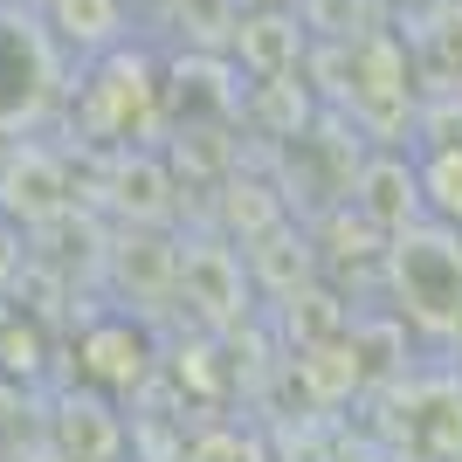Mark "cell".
Returning a JSON list of instances; mask_svg holds the SVG:
<instances>
[{
	"label": "cell",
	"mask_w": 462,
	"mask_h": 462,
	"mask_svg": "<svg viewBox=\"0 0 462 462\" xmlns=\"http://www.w3.org/2000/svg\"><path fill=\"white\" fill-rule=\"evenodd\" d=\"M83 77L69 90V117L83 125L90 145L117 152V145H132V138H152L166 125V69H159L138 42H117L104 56L77 62Z\"/></svg>",
	"instance_id": "6da1fadb"
},
{
	"label": "cell",
	"mask_w": 462,
	"mask_h": 462,
	"mask_svg": "<svg viewBox=\"0 0 462 462\" xmlns=\"http://www.w3.org/2000/svg\"><path fill=\"white\" fill-rule=\"evenodd\" d=\"M386 276L401 318L421 338H462V228L421 214L386 242Z\"/></svg>",
	"instance_id": "7a4b0ae2"
},
{
	"label": "cell",
	"mask_w": 462,
	"mask_h": 462,
	"mask_svg": "<svg viewBox=\"0 0 462 462\" xmlns=\"http://www.w3.org/2000/svg\"><path fill=\"white\" fill-rule=\"evenodd\" d=\"M338 56H346V111L359 132H373L380 145H393L401 132H414V111H421V97H414V69H407V42L386 35V28H366V35H346L338 42Z\"/></svg>",
	"instance_id": "3957f363"
},
{
	"label": "cell",
	"mask_w": 462,
	"mask_h": 462,
	"mask_svg": "<svg viewBox=\"0 0 462 462\" xmlns=\"http://www.w3.org/2000/svg\"><path fill=\"white\" fill-rule=\"evenodd\" d=\"M62 97V42L28 21L21 7H0V138L35 132Z\"/></svg>",
	"instance_id": "277c9868"
},
{
	"label": "cell",
	"mask_w": 462,
	"mask_h": 462,
	"mask_svg": "<svg viewBox=\"0 0 462 462\" xmlns=\"http://www.w3.org/2000/svg\"><path fill=\"white\" fill-rule=\"evenodd\" d=\"M152 373H159V346L132 310H104V318H90L77 331V380L83 386L125 401V393H145Z\"/></svg>",
	"instance_id": "5b68a950"
},
{
	"label": "cell",
	"mask_w": 462,
	"mask_h": 462,
	"mask_svg": "<svg viewBox=\"0 0 462 462\" xmlns=\"http://www.w3.org/2000/svg\"><path fill=\"white\" fill-rule=\"evenodd\" d=\"M249 263L235 242L221 235H193L180 242V304H193V318L208 331H235L249 325Z\"/></svg>",
	"instance_id": "8992f818"
},
{
	"label": "cell",
	"mask_w": 462,
	"mask_h": 462,
	"mask_svg": "<svg viewBox=\"0 0 462 462\" xmlns=\"http://www.w3.org/2000/svg\"><path fill=\"white\" fill-rule=\"evenodd\" d=\"M310 56V21L304 7H242L228 28V62L242 69L249 83H276V77H297Z\"/></svg>",
	"instance_id": "52a82bcc"
},
{
	"label": "cell",
	"mask_w": 462,
	"mask_h": 462,
	"mask_svg": "<svg viewBox=\"0 0 462 462\" xmlns=\"http://www.w3.org/2000/svg\"><path fill=\"white\" fill-rule=\"evenodd\" d=\"M352 208H359L373 228L393 242L401 228H414V221L428 214V200H421V166H414L407 152H393V145L366 152V159H359V173H352Z\"/></svg>",
	"instance_id": "ba28073f"
},
{
	"label": "cell",
	"mask_w": 462,
	"mask_h": 462,
	"mask_svg": "<svg viewBox=\"0 0 462 462\" xmlns=\"http://www.w3.org/2000/svg\"><path fill=\"white\" fill-rule=\"evenodd\" d=\"M173 193H180V173L166 166V152H152V145H117L111 166H104V200H111L132 228L173 221Z\"/></svg>",
	"instance_id": "9c48e42d"
},
{
	"label": "cell",
	"mask_w": 462,
	"mask_h": 462,
	"mask_svg": "<svg viewBox=\"0 0 462 462\" xmlns=\"http://www.w3.org/2000/svg\"><path fill=\"white\" fill-rule=\"evenodd\" d=\"M49 435H56V456L62 462H117L125 456V414L111 407V393H62L56 414H49Z\"/></svg>",
	"instance_id": "30bf717a"
},
{
	"label": "cell",
	"mask_w": 462,
	"mask_h": 462,
	"mask_svg": "<svg viewBox=\"0 0 462 462\" xmlns=\"http://www.w3.org/2000/svg\"><path fill=\"white\" fill-rule=\"evenodd\" d=\"M69 173H62L56 152H42V145H28L21 138L14 152H7V166H0V208L14 214V221H56V214H69Z\"/></svg>",
	"instance_id": "8fae6325"
},
{
	"label": "cell",
	"mask_w": 462,
	"mask_h": 462,
	"mask_svg": "<svg viewBox=\"0 0 462 462\" xmlns=\"http://www.w3.org/2000/svg\"><path fill=\"white\" fill-rule=\"evenodd\" d=\"M42 28L62 42V56H104L117 42H132V14H125V0H42Z\"/></svg>",
	"instance_id": "7c38bea8"
},
{
	"label": "cell",
	"mask_w": 462,
	"mask_h": 462,
	"mask_svg": "<svg viewBox=\"0 0 462 462\" xmlns=\"http://www.w3.org/2000/svg\"><path fill=\"white\" fill-rule=\"evenodd\" d=\"M297 386H304L310 407H338L366 386V359L352 346V331L338 338H318V346H297Z\"/></svg>",
	"instance_id": "4fadbf2b"
},
{
	"label": "cell",
	"mask_w": 462,
	"mask_h": 462,
	"mask_svg": "<svg viewBox=\"0 0 462 462\" xmlns=\"http://www.w3.org/2000/svg\"><path fill=\"white\" fill-rule=\"evenodd\" d=\"M290 221L283 193L270 187V180H249V173H228L221 180V228L249 249V242H263V235H276Z\"/></svg>",
	"instance_id": "5bb4252c"
},
{
	"label": "cell",
	"mask_w": 462,
	"mask_h": 462,
	"mask_svg": "<svg viewBox=\"0 0 462 462\" xmlns=\"http://www.w3.org/2000/svg\"><path fill=\"white\" fill-rule=\"evenodd\" d=\"M414 49L428 56V69L462 90V0H435L421 21H414Z\"/></svg>",
	"instance_id": "9a60e30c"
},
{
	"label": "cell",
	"mask_w": 462,
	"mask_h": 462,
	"mask_svg": "<svg viewBox=\"0 0 462 462\" xmlns=\"http://www.w3.org/2000/svg\"><path fill=\"white\" fill-rule=\"evenodd\" d=\"M414 166H421L428 221H448V228H462V145H428Z\"/></svg>",
	"instance_id": "2e32d148"
},
{
	"label": "cell",
	"mask_w": 462,
	"mask_h": 462,
	"mask_svg": "<svg viewBox=\"0 0 462 462\" xmlns=\"http://www.w3.org/2000/svg\"><path fill=\"white\" fill-rule=\"evenodd\" d=\"M0 373L14 386H35L49 373V338L35 318H0Z\"/></svg>",
	"instance_id": "e0dca14e"
},
{
	"label": "cell",
	"mask_w": 462,
	"mask_h": 462,
	"mask_svg": "<svg viewBox=\"0 0 462 462\" xmlns=\"http://www.w3.org/2000/svg\"><path fill=\"white\" fill-rule=\"evenodd\" d=\"M187 462H263V456H255V442L242 428H200L187 442Z\"/></svg>",
	"instance_id": "ac0fdd59"
},
{
	"label": "cell",
	"mask_w": 462,
	"mask_h": 462,
	"mask_svg": "<svg viewBox=\"0 0 462 462\" xmlns=\"http://www.w3.org/2000/svg\"><path fill=\"white\" fill-rule=\"evenodd\" d=\"M187 359H208V338H200V346H180V359H173V373H187ZM221 386H228V366H193V393H200V401H221Z\"/></svg>",
	"instance_id": "d6986e66"
},
{
	"label": "cell",
	"mask_w": 462,
	"mask_h": 462,
	"mask_svg": "<svg viewBox=\"0 0 462 462\" xmlns=\"http://www.w3.org/2000/svg\"><path fill=\"white\" fill-rule=\"evenodd\" d=\"M242 7H297V0H242Z\"/></svg>",
	"instance_id": "ffe728a7"
},
{
	"label": "cell",
	"mask_w": 462,
	"mask_h": 462,
	"mask_svg": "<svg viewBox=\"0 0 462 462\" xmlns=\"http://www.w3.org/2000/svg\"><path fill=\"white\" fill-rule=\"evenodd\" d=\"M0 7H21V0H0Z\"/></svg>",
	"instance_id": "44dd1931"
}]
</instances>
